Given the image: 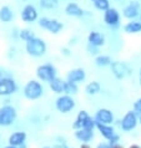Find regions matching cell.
Masks as SVG:
<instances>
[{"label":"cell","instance_id":"obj_1","mask_svg":"<svg viewBox=\"0 0 141 148\" xmlns=\"http://www.w3.org/2000/svg\"><path fill=\"white\" fill-rule=\"evenodd\" d=\"M25 50L29 55L39 57V56H43L46 52V44H45L44 40H41L39 38H32L31 40L26 41Z\"/></svg>","mask_w":141,"mask_h":148},{"label":"cell","instance_id":"obj_2","mask_svg":"<svg viewBox=\"0 0 141 148\" xmlns=\"http://www.w3.org/2000/svg\"><path fill=\"white\" fill-rule=\"evenodd\" d=\"M43 93H44L43 85L35 80L29 81L25 85V87H24V96H25L28 100H31V101L38 100V98L43 96Z\"/></svg>","mask_w":141,"mask_h":148},{"label":"cell","instance_id":"obj_3","mask_svg":"<svg viewBox=\"0 0 141 148\" xmlns=\"http://www.w3.org/2000/svg\"><path fill=\"white\" fill-rule=\"evenodd\" d=\"M18 117L16 110L10 105H5L0 108V126L1 127H9L15 122Z\"/></svg>","mask_w":141,"mask_h":148},{"label":"cell","instance_id":"obj_4","mask_svg":"<svg viewBox=\"0 0 141 148\" xmlns=\"http://www.w3.org/2000/svg\"><path fill=\"white\" fill-rule=\"evenodd\" d=\"M139 125V114L132 111H127V112L124 114V117L120 121V127L124 132H131L136 128V126Z\"/></svg>","mask_w":141,"mask_h":148},{"label":"cell","instance_id":"obj_5","mask_svg":"<svg viewBox=\"0 0 141 148\" xmlns=\"http://www.w3.org/2000/svg\"><path fill=\"white\" fill-rule=\"evenodd\" d=\"M36 76L40 81L44 82H50L53 81L56 76V69L55 66H53L51 64H44L36 69Z\"/></svg>","mask_w":141,"mask_h":148},{"label":"cell","instance_id":"obj_6","mask_svg":"<svg viewBox=\"0 0 141 148\" xmlns=\"http://www.w3.org/2000/svg\"><path fill=\"white\" fill-rule=\"evenodd\" d=\"M55 107L60 113H69L75 108V101L69 95H63V96L57 97L55 102Z\"/></svg>","mask_w":141,"mask_h":148},{"label":"cell","instance_id":"obj_7","mask_svg":"<svg viewBox=\"0 0 141 148\" xmlns=\"http://www.w3.org/2000/svg\"><path fill=\"white\" fill-rule=\"evenodd\" d=\"M110 69H111L113 75L118 80L125 79L127 75L131 73V70H130V67H129V65L122 62V61H113V64L110 65Z\"/></svg>","mask_w":141,"mask_h":148},{"label":"cell","instance_id":"obj_8","mask_svg":"<svg viewBox=\"0 0 141 148\" xmlns=\"http://www.w3.org/2000/svg\"><path fill=\"white\" fill-rule=\"evenodd\" d=\"M39 25L43 29H45V30L53 32V34H57L64 29L63 23H60L56 19H49V18H41L39 20Z\"/></svg>","mask_w":141,"mask_h":148},{"label":"cell","instance_id":"obj_9","mask_svg":"<svg viewBox=\"0 0 141 148\" xmlns=\"http://www.w3.org/2000/svg\"><path fill=\"white\" fill-rule=\"evenodd\" d=\"M18 90V86H16V82L10 79V77H3L0 80V96L3 97H6V96H10L16 92Z\"/></svg>","mask_w":141,"mask_h":148},{"label":"cell","instance_id":"obj_10","mask_svg":"<svg viewBox=\"0 0 141 148\" xmlns=\"http://www.w3.org/2000/svg\"><path fill=\"white\" fill-rule=\"evenodd\" d=\"M140 11H141V4L139 1H136V0H134V1H130L124 8L122 16L129 20H135L140 15Z\"/></svg>","mask_w":141,"mask_h":148},{"label":"cell","instance_id":"obj_11","mask_svg":"<svg viewBox=\"0 0 141 148\" xmlns=\"http://www.w3.org/2000/svg\"><path fill=\"white\" fill-rule=\"evenodd\" d=\"M94 118L97 123H102V125H113L115 120L113 111L109 108H99Z\"/></svg>","mask_w":141,"mask_h":148},{"label":"cell","instance_id":"obj_12","mask_svg":"<svg viewBox=\"0 0 141 148\" xmlns=\"http://www.w3.org/2000/svg\"><path fill=\"white\" fill-rule=\"evenodd\" d=\"M104 21H105L106 25H109L111 27L119 26L120 24V13L118 11V9L115 8H110L106 11H104Z\"/></svg>","mask_w":141,"mask_h":148},{"label":"cell","instance_id":"obj_13","mask_svg":"<svg viewBox=\"0 0 141 148\" xmlns=\"http://www.w3.org/2000/svg\"><path fill=\"white\" fill-rule=\"evenodd\" d=\"M86 79V72L82 67H76L70 70L66 75V81L74 82V84H79V82H82Z\"/></svg>","mask_w":141,"mask_h":148},{"label":"cell","instance_id":"obj_14","mask_svg":"<svg viewBox=\"0 0 141 148\" xmlns=\"http://www.w3.org/2000/svg\"><path fill=\"white\" fill-rule=\"evenodd\" d=\"M88 41L90 45H93L95 47H101L105 45L106 42V39H105V35L100 31H96V30H93L89 32L88 35Z\"/></svg>","mask_w":141,"mask_h":148},{"label":"cell","instance_id":"obj_15","mask_svg":"<svg viewBox=\"0 0 141 148\" xmlns=\"http://www.w3.org/2000/svg\"><path fill=\"white\" fill-rule=\"evenodd\" d=\"M21 19L26 23H34L38 19V10L34 5H28L24 6V9L21 10Z\"/></svg>","mask_w":141,"mask_h":148},{"label":"cell","instance_id":"obj_16","mask_svg":"<svg viewBox=\"0 0 141 148\" xmlns=\"http://www.w3.org/2000/svg\"><path fill=\"white\" fill-rule=\"evenodd\" d=\"M96 130L100 132V134L105 139H107V142L110 139H113L118 133L115 132V128L111 125H102V123H97L96 122Z\"/></svg>","mask_w":141,"mask_h":148},{"label":"cell","instance_id":"obj_17","mask_svg":"<svg viewBox=\"0 0 141 148\" xmlns=\"http://www.w3.org/2000/svg\"><path fill=\"white\" fill-rule=\"evenodd\" d=\"M65 14L69 16H73V18H82L85 15L84 9L76 3H69L68 5L65 6Z\"/></svg>","mask_w":141,"mask_h":148},{"label":"cell","instance_id":"obj_18","mask_svg":"<svg viewBox=\"0 0 141 148\" xmlns=\"http://www.w3.org/2000/svg\"><path fill=\"white\" fill-rule=\"evenodd\" d=\"M26 133L23 132V131H20V132H14L9 136V139H8V142H9L10 146H14V147H20L21 145L26 142Z\"/></svg>","mask_w":141,"mask_h":148},{"label":"cell","instance_id":"obj_19","mask_svg":"<svg viewBox=\"0 0 141 148\" xmlns=\"http://www.w3.org/2000/svg\"><path fill=\"white\" fill-rule=\"evenodd\" d=\"M74 136L79 142L81 143H89L94 139V131H88V130H77L74 132Z\"/></svg>","mask_w":141,"mask_h":148},{"label":"cell","instance_id":"obj_20","mask_svg":"<svg viewBox=\"0 0 141 148\" xmlns=\"http://www.w3.org/2000/svg\"><path fill=\"white\" fill-rule=\"evenodd\" d=\"M124 31L127 32V34H139V32H141V21L130 20L124 25Z\"/></svg>","mask_w":141,"mask_h":148},{"label":"cell","instance_id":"obj_21","mask_svg":"<svg viewBox=\"0 0 141 148\" xmlns=\"http://www.w3.org/2000/svg\"><path fill=\"white\" fill-rule=\"evenodd\" d=\"M49 86H50L51 91L55 92L57 95L64 93V88H65V81L61 80L60 77H55L53 81L49 82Z\"/></svg>","mask_w":141,"mask_h":148},{"label":"cell","instance_id":"obj_22","mask_svg":"<svg viewBox=\"0 0 141 148\" xmlns=\"http://www.w3.org/2000/svg\"><path fill=\"white\" fill-rule=\"evenodd\" d=\"M90 116H89V113L86 112V111H80V112L77 113V116H76V120L74 121V123H73V128L75 130V131H77V130H81L82 128V125H84V122L88 120Z\"/></svg>","mask_w":141,"mask_h":148},{"label":"cell","instance_id":"obj_23","mask_svg":"<svg viewBox=\"0 0 141 148\" xmlns=\"http://www.w3.org/2000/svg\"><path fill=\"white\" fill-rule=\"evenodd\" d=\"M101 91V85L99 81H91L85 86V93L89 96H95Z\"/></svg>","mask_w":141,"mask_h":148},{"label":"cell","instance_id":"obj_24","mask_svg":"<svg viewBox=\"0 0 141 148\" xmlns=\"http://www.w3.org/2000/svg\"><path fill=\"white\" fill-rule=\"evenodd\" d=\"M13 11L8 5L0 8V21L1 23H10L13 20Z\"/></svg>","mask_w":141,"mask_h":148},{"label":"cell","instance_id":"obj_25","mask_svg":"<svg viewBox=\"0 0 141 148\" xmlns=\"http://www.w3.org/2000/svg\"><path fill=\"white\" fill-rule=\"evenodd\" d=\"M111 64H113V60L107 55H97L95 57V65L99 67H106V66H110Z\"/></svg>","mask_w":141,"mask_h":148},{"label":"cell","instance_id":"obj_26","mask_svg":"<svg viewBox=\"0 0 141 148\" xmlns=\"http://www.w3.org/2000/svg\"><path fill=\"white\" fill-rule=\"evenodd\" d=\"M79 91V87H77V84H74V82H70V81H65V88H64V93L65 95H76Z\"/></svg>","mask_w":141,"mask_h":148},{"label":"cell","instance_id":"obj_27","mask_svg":"<svg viewBox=\"0 0 141 148\" xmlns=\"http://www.w3.org/2000/svg\"><path fill=\"white\" fill-rule=\"evenodd\" d=\"M94 6L100 11H106L111 8L109 0H96V1H94Z\"/></svg>","mask_w":141,"mask_h":148},{"label":"cell","instance_id":"obj_28","mask_svg":"<svg viewBox=\"0 0 141 148\" xmlns=\"http://www.w3.org/2000/svg\"><path fill=\"white\" fill-rule=\"evenodd\" d=\"M57 4H59V0H40V5L44 9H54L57 6Z\"/></svg>","mask_w":141,"mask_h":148},{"label":"cell","instance_id":"obj_29","mask_svg":"<svg viewBox=\"0 0 141 148\" xmlns=\"http://www.w3.org/2000/svg\"><path fill=\"white\" fill-rule=\"evenodd\" d=\"M82 128L84 130H88V131H94L96 128V121H95V118L93 117H89L88 120L84 122V125H82Z\"/></svg>","mask_w":141,"mask_h":148},{"label":"cell","instance_id":"obj_30","mask_svg":"<svg viewBox=\"0 0 141 148\" xmlns=\"http://www.w3.org/2000/svg\"><path fill=\"white\" fill-rule=\"evenodd\" d=\"M20 38H21L24 41H29L32 38H35V36L32 34L31 30H29V29H23V30L20 31Z\"/></svg>","mask_w":141,"mask_h":148},{"label":"cell","instance_id":"obj_31","mask_svg":"<svg viewBox=\"0 0 141 148\" xmlns=\"http://www.w3.org/2000/svg\"><path fill=\"white\" fill-rule=\"evenodd\" d=\"M132 108H134V111L139 114V116H141V97L138 98V100L134 102V106H132Z\"/></svg>","mask_w":141,"mask_h":148},{"label":"cell","instance_id":"obj_32","mask_svg":"<svg viewBox=\"0 0 141 148\" xmlns=\"http://www.w3.org/2000/svg\"><path fill=\"white\" fill-rule=\"evenodd\" d=\"M96 148H113V146L109 142H101V143H99Z\"/></svg>","mask_w":141,"mask_h":148},{"label":"cell","instance_id":"obj_33","mask_svg":"<svg viewBox=\"0 0 141 148\" xmlns=\"http://www.w3.org/2000/svg\"><path fill=\"white\" fill-rule=\"evenodd\" d=\"M61 51H63V54H64V55H66V56H69V55H70V51H69V49H66V47L61 49Z\"/></svg>","mask_w":141,"mask_h":148},{"label":"cell","instance_id":"obj_34","mask_svg":"<svg viewBox=\"0 0 141 148\" xmlns=\"http://www.w3.org/2000/svg\"><path fill=\"white\" fill-rule=\"evenodd\" d=\"M80 148H93V147H91L89 143H81V145H80Z\"/></svg>","mask_w":141,"mask_h":148},{"label":"cell","instance_id":"obj_35","mask_svg":"<svg viewBox=\"0 0 141 148\" xmlns=\"http://www.w3.org/2000/svg\"><path fill=\"white\" fill-rule=\"evenodd\" d=\"M129 148H141V146H139V145H136V143H134V145L129 146Z\"/></svg>","mask_w":141,"mask_h":148},{"label":"cell","instance_id":"obj_36","mask_svg":"<svg viewBox=\"0 0 141 148\" xmlns=\"http://www.w3.org/2000/svg\"><path fill=\"white\" fill-rule=\"evenodd\" d=\"M139 84H140V86H141V67L139 69Z\"/></svg>","mask_w":141,"mask_h":148},{"label":"cell","instance_id":"obj_37","mask_svg":"<svg viewBox=\"0 0 141 148\" xmlns=\"http://www.w3.org/2000/svg\"><path fill=\"white\" fill-rule=\"evenodd\" d=\"M113 148H124L121 145H120V143H118V145H115V146H113Z\"/></svg>","mask_w":141,"mask_h":148},{"label":"cell","instance_id":"obj_38","mask_svg":"<svg viewBox=\"0 0 141 148\" xmlns=\"http://www.w3.org/2000/svg\"><path fill=\"white\" fill-rule=\"evenodd\" d=\"M18 148H28V146H26V143H24V145H21V146L18 147Z\"/></svg>","mask_w":141,"mask_h":148},{"label":"cell","instance_id":"obj_39","mask_svg":"<svg viewBox=\"0 0 141 148\" xmlns=\"http://www.w3.org/2000/svg\"><path fill=\"white\" fill-rule=\"evenodd\" d=\"M4 148H18V147H14V146H10L9 145V146H6V147H4Z\"/></svg>","mask_w":141,"mask_h":148},{"label":"cell","instance_id":"obj_40","mask_svg":"<svg viewBox=\"0 0 141 148\" xmlns=\"http://www.w3.org/2000/svg\"><path fill=\"white\" fill-rule=\"evenodd\" d=\"M139 123L141 125V116H139Z\"/></svg>","mask_w":141,"mask_h":148},{"label":"cell","instance_id":"obj_41","mask_svg":"<svg viewBox=\"0 0 141 148\" xmlns=\"http://www.w3.org/2000/svg\"><path fill=\"white\" fill-rule=\"evenodd\" d=\"M3 79V76H1V72H0V80H1Z\"/></svg>","mask_w":141,"mask_h":148},{"label":"cell","instance_id":"obj_42","mask_svg":"<svg viewBox=\"0 0 141 148\" xmlns=\"http://www.w3.org/2000/svg\"><path fill=\"white\" fill-rule=\"evenodd\" d=\"M43 148H51V147H48V146H46V147H43Z\"/></svg>","mask_w":141,"mask_h":148},{"label":"cell","instance_id":"obj_43","mask_svg":"<svg viewBox=\"0 0 141 148\" xmlns=\"http://www.w3.org/2000/svg\"><path fill=\"white\" fill-rule=\"evenodd\" d=\"M91 1H93V3H94V1H96V0H91Z\"/></svg>","mask_w":141,"mask_h":148}]
</instances>
